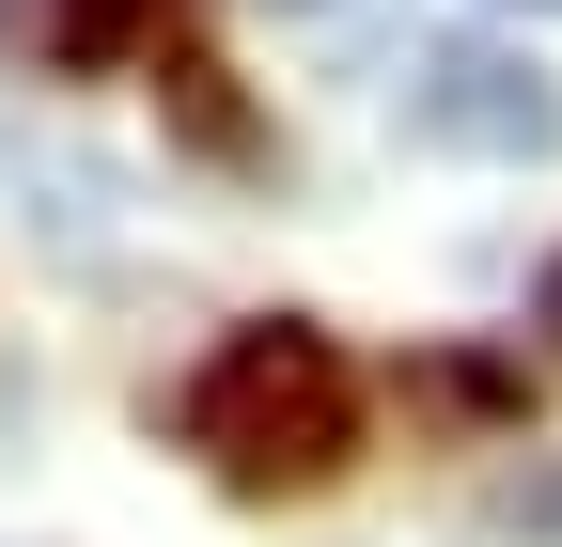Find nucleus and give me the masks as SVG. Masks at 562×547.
I'll return each mask as SVG.
<instances>
[{"label": "nucleus", "mask_w": 562, "mask_h": 547, "mask_svg": "<svg viewBox=\"0 0 562 547\" xmlns=\"http://www.w3.org/2000/svg\"><path fill=\"white\" fill-rule=\"evenodd\" d=\"M172 438L220 469V485H328L360 454V376H344L328 328L266 313V328H220L203 376L172 391Z\"/></svg>", "instance_id": "obj_1"}, {"label": "nucleus", "mask_w": 562, "mask_h": 547, "mask_svg": "<svg viewBox=\"0 0 562 547\" xmlns=\"http://www.w3.org/2000/svg\"><path fill=\"white\" fill-rule=\"evenodd\" d=\"M406 142H438V157H562V79L531 47H501V32H422L406 47Z\"/></svg>", "instance_id": "obj_2"}, {"label": "nucleus", "mask_w": 562, "mask_h": 547, "mask_svg": "<svg viewBox=\"0 0 562 547\" xmlns=\"http://www.w3.org/2000/svg\"><path fill=\"white\" fill-rule=\"evenodd\" d=\"M140 32H157V0H32V47L47 63H125Z\"/></svg>", "instance_id": "obj_3"}, {"label": "nucleus", "mask_w": 562, "mask_h": 547, "mask_svg": "<svg viewBox=\"0 0 562 547\" xmlns=\"http://www.w3.org/2000/svg\"><path fill=\"white\" fill-rule=\"evenodd\" d=\"M266 16H297V32H360V16H391V0H266Z\"/></svg>", "instance_id": "obj_4"}, {"label": "nucleus", "mask_w": 562, "mask_h": 547, "mask_svg": "<svg viewBox=\"0 0 562 547\" xmlns=\"http://www.w3.org/2000/svg\"><path fill=\"white\" fill-rule=\"evenodd\" d=\"M501 516H516V532H562V469H547V485H516Z\"/></svg>", "instance_id": "obj_5"}, {"label": "nucleus", "mask_w": 562, "mask_h": 547, "mask_svg": "<svg viewBox=\"0 0 562 547\" xmlns=\"http://www.w3.org/2000/svg\"><path fill=\"white\" fill-rule=\"evenodd\" d=\"M531 328H562V250H547V282H531Z\"/></svg>", "instance_id": "obj_6"}, {"label": "nucleus", "mask_w": 562, "mask_h": 547, "mask_svg": "<svg viewBox=\"0 0 562 547\" xmlns=\"http://www.w3.org/2000/svg\"><path fill=\"white\" fill-rule=\"evenodd\" d=\"M501 16H562V0H501Z\"/></svg>", "instance_id": "obj_7"}]
</instances>
